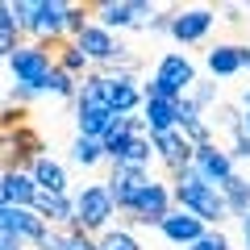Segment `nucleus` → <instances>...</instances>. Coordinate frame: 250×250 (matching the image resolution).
<instances>
[{"label": "nucleus", "instance_id": "5", "mask_svg": "<svg viewBox=\"0 0 250 250\" xmlns=\"http://www.w3.org/2000/svg\"><path fill=\"white\" fill-rule=\"evenodd\" d=\"M9 67H13V75H17V83H25V88L38 92L42 80H46V71H50V59H46L34 42H21L17 50L9 54Z\"/></svg>", "mask_w": 250, "mask_h": 250}, {"label": "nucleus", "instance_id": "10", "mask_svg": "<svg viewBox=\"0 0 250 250\" xmlns=\"http://www.w3.org/2000/svg\"><path fill=\"white\" fill-rule=\"evenodd\" d=\"M71 42H75V50H80L88 62H96V67H100V62H108V59H113V50H117L113 34L100 29V25H88L80 38H71Z\"/></svg>", "mask_w": 250, "mask_h": 250}, {"label": "nucleus", "instance_id": "20", "mask_svg": "<svg viewBox=\"0 0 250 250\" xmlns=\"http://www.w3.org/2000/svg\"><path fill=\"white\" fill-rule=\"evenodd\" d=\"M221 196H225V208H229V213L246 217L250 213V179H242L238 171H233V175L221 184Z\"/></svg>", "mask_w": 250, "mask_h": 250}, {"label": "nucleus", "instance_id": "29", "mask_svg": "<svg viewBox=\"0 0 250 250\" xmlns=\"http://www.w3.org/2000/svg\"><path fill=\"white\" fill-rule=\"evenodd\" d=\"M184 250H229V242H225V233H200L192 246H184Z\"/></svg>", "mask_w": 250, "mask_h": 250}, {"label": "nucleus", "instance_id": "9", "mask_svg": "<svg viewBox=\"0 0 250 250\" xmlns=\"http://www.w3.org/2000/svg\"><path fill=\"white\" fill-rule=\"evenodd\" d=\"M104 104L113 108L117 117H121V113H134V108L142 104V92H138L134 75H113V80H104Z\"/></svg>", "mask_w": 250, "mask_h": 250}, {"label": "nucleus", "instance_id": "1", "mask_svg": "<svg viewBox=\"0 0 250 250\" xmlns=\"http://www.w3.org/2000/svg\"><path fill=\"white\" fill-rule=\"evenodd\" d=\"M46 154V138L34 129L29 108L4 104L0 108V175L4 171H29Z\"/></svg>", "mask_w": 250, "mask_h": 250}, {"label": "nucleus", "instance_id": "24", "mask_svg": "<svg viewBox=\"0 0 250 250\" xmlns=\"http://www.w3.org/2000/svg\"><path fill=\"white\" fill-rule=\"evenodd\" d=\"M96 250H142V246H138L134 233H125V229H104L96 238Z\"/></svg>", "mask_w": 250, "mask_h": 250}, {"label": "nucleus", "instance_id": "4", "mask_svg": "<svg viewBox=\"0 0 250 250\" xmlns=\"http://www.w3.org/2000/svg\"><path fill=\"white\" fill-rule=\"evenodd\" d=\"M171 213V188L167 184H146L142 192H138V200L121 213V221H138V225H159L163 217Z\"/></svg>", "mask_w": 250, "mask_h": 250}, {"label": "nucleus", "instance_id": "30", "mask_svg": "<svg viewBox=\"0 0 250 250\" xmlns=\"http://www.w3.org/2000/svg\"><path fill=\"white\" fill-rule=\"evenodd\" d=\"M233 154H238V159H250V134L246 129H238V134H233V150H229V159Z\"/></svg>", "mask_w": 250, "mask_h": 250}, {"label": "nucleus", "instance_id": "3", "mask_svg": "<svg viewBox=\"0 0 250 250\" xmlns=\"http://www.w3.org/2000/svg\"><path fill=\"white\" fill-rule=\"evenodd\" d=\"M150 184V175H146V167H125V163H113V171H108L104 179V192L108 200H113L117 213H125V208L138 200V192Z\"/></svg>", "mask_w": 250, "mask_h": 250}, {"label": "nucleus", "instance_id": "28", "mask_svg": "<svg viewBox=\"0 0 250 250\" xmlns=\"http://www.w3.org/2000/svg\"><path fill=\"white\" fill-rule=\"evenodd\" d=\"M213 117H217V129H229V134H238V129H242V113L233 104H217Z\"/></svg>", "mask_w": 250, "mask_h": 250}, {"label": "nucleus", "instance_id": "21", "mask_svg": "<svg viewBox=\"0 0 250 250\" xmlns=\"http://www.w3.org/2000/svg\"><path fill=\"white\" fill-rule=\"evenodd\" d=\"M208 71L213 75H238L242 71V46H217V50H208Z\"/></svg>", "mask_w": 250, "mask_h": 250}, {"label": "nucleus", "instance_id": "17", "mask_svg": "<svg viewBox=\"0 0 250 250\" xmlns=\"http://www.w3.org/2000/svg\"><path fill=\"white\" fill-rule=\"evenodd\" d=\"M134 134H146L142 117H138V113H121V117H113V121H108V129H104V138H100V146H104V150H113V146H121L125 138H134Z\"/></svg>", "mask_w": 250, "mask_h": 250}, {"label": "nucleus", "instance_id": "2", "mask_svg": "<svg viewBox=\"0 0 250 250\" xmlns=\"http://www.w3.org/2000/svg\"><path fill=\"white\" fill-rule=\"evenodd\" d=\"M113 200H108V192H104V184H92V188H83L80 196H75V217H71V225H67V233H83V238H92V233H100L108 221H113Z\"/></svg>", "mask_w": 250, "mask_h": 250}, {"label": "nucleus", "instance_id": "38", "mask_svg": "<svg viewBox=\"0 0 250 250\" xmlns=\"http://www.w3.org/2000/svg\"><path fill=\"white\" fill-rule=\"evenodd\" d=\"M246 246H250V233H246Z\"/></svg>", "mask_w": 250, "mask_h": 250}, {"label": "nucleus", "instance_id": "16", "mask_svg": "<svg viewBox=\"0 0 250 250\" xmlns=\"http://www.w3.org/2000/svg\"><path fill=\"white\" fill-rule=\"evenodd\" d=\"M4 196L13 208H29L38 196V184L29 179V171H4Z\"/></svg>", "mask_w": 250, "mask_h": 250}, {"label": "nucleus", "instance_id": "7", "mask_svg": "<svg viewBox=\"0 0 250 250\" xmlns=\"http://www.w3.org/2000/svg\"><path fill=\"white\" fill-rule=\"evenodd\" d=\"M217 13L213 9H171V21H167V34L175 42H200V38L213 29Z\"/></svg>", "mask_w": 250, "mask_h": 250}, {"label": "nucleus", "instance_id": "36", "mask_svg": "<svg viewBox=\"0 0 250 250\" xmlns=\"http://www.w3.org/2000/svg\"><path fill=\"white\" fill-rule=\"evenodd\" d=\"M242 104H246V108H250V88H246V96H242Z\"/></svg>", "mask_w": 250, "mask_h": 250}, {"label": "nucleus", "instance_id": "15", "mask_svg": "<svg viewBox=\"0 0 250 250\" xmlns=\"http://www.w3.org/2000/svg\"><path fill=\"white\" fill-rule=\"evenodd\" d=\"M29 179L38 184V192H59V196H67V171H62L54 159H46V154L29 167Z\"/></svg>", "mask_w": 250, "mask_h": 250}, {"label": "nucleus", "instance_id": "34", "mask_svg": "<svg viewBox=\"0 0 250 250\" xmlns=\"http://www.w3.org/2000/svg\"><path fill=\"white\" fill-rule=\"evenodd\" d=\"M9 205V196H4V175H0V208Z\"/></svg>", "mask_w": 250, "mask_h": 250}, {"label": "nucleus", "instance_id": "37", "mask_svg": "<svg viewBox=\"0 0 250 250\" xmlns=\"http://www.w3.org/2000/svg\"><path fill=\"white\" fill-rule=\"evenodd\" d=\"M246 233H250V213H246Z\"/></svg>", "mask_w": 250, "mask_h": 250}, {"label": "nucleus", "instance_id": "35", "mask_svg": "<svg viewBox=\"0 0 250 250\" xmlns=\"http://www.w3.org/2000/svg\"><path fill=\"white\" fill-rule=\"evenodd\" d=\"M242 129H246V134H250V108H246V113H242Z\"/></svg>", "mask_w": 250, "mask_h": 250}, {"label": "nucleus", "instance_id": "12", "mask_svg": "<svg viewBox=\"0 0 250 250\" xmlns=\"http://www.w3.org/2000/svg\"><path fill=\"white\" fill-rule=\"evenodd\" d=\"M29 34L42 38H67V4L62 0H38V17Z\"/></svg>", "mask_w": 250, "mask_h": 250}, {"label": "nucleus", "instance_id": "8", "mask_svg": "<svg viewBox=\"0 0 250 250\" xmlns=\"http://www.w3.org/2000/svg\"><path fill=\"white\" fill-rule=\"evenodd\" d=\"M159 229H163V238L175 242V246H192V242L205 233V221L192 217V213H184V208H171V213L159 221Z\"/></svg>", "mask_w": 250, "mask_h": 250}, {"label": "nucleus", "instance_id": "19", "mask_svg": "<svg viewBox=\"0 0 250 250\" xmlns=\"http://www.w3.org/2000/svg\"><path fill=\"white\" fill-rule=\"evenodd\" d=\"M113 108L108 104H88V108H80V138H104V129H108V121H113Z\"/></svg>", "mask_w": 250, "mask_h": 250}, {"label": "nucleus", "instance_id": "32", "mask_svg": "<svg viewBox=\"0 0 250 250\" xmlns=\"http://www.w3.org/2000/svg\"><path fill=\"white\" fill-rule=\"evenodd\" d=\"M21 46V34H0V54H13Z\"/></svg>", "mask_w": 250, "mask_h": 250}, {"label": "nucleus", "instance_id": "27", "mask_svg": "<svg viewBox=\"0 0 250 250\" xmlns=\"http://www.w3.org/2000/svg\"><path fill=\"white\" fill-rule=\"evenodd\" d=\"M184 100H188V104H192V108H208V104H213V100H217V88H213V83H192Z\"/></svg>", "mask_w": 250, "mask_h": 250}, {"label": "nucleus", "instance_id": "31", "mask_svg": "<svg viewBox=\"0 0 250 250\" xmlns=\"http://www.w3.org/2000/svg\"><path fill=\"white\" fill-rule=\"evenodd\" d=\"M0 250H21V238L13 229H0Z\"/></svg>", "mask_w": 250, "mask_h": 250}, {"label": "nucleus", "instance_id": "23", "mask_svg": "<svg viewBox=\"0 0 250 250\" xmlns=\"http://www.w3.org/2000/svg\"><path fill=\"white\" fill-rule=\"evenodd\" d=\"M71 159L80 163V167H96V163L104 159V146H100L96 138H75V146H71Z\"/></svg>", "mask_w": 250, "mask_h": 250}, {"label": "nucleus", "instance_id": "22", "mask_svg": "<svg viewBox=\"0 0 250 250\" xmlns=\"http://www.w3.org/2000/svg\"><path fill=\"white\" fill-rule=\"evenodd\" d=\"M38 92H54V96H62V100H75V75H67V71H59V67H50Z\"/></svg>", "mask_w": 250, "mask_h": 250}, {"label": "nucleus", "instance_id": "26", "mask_svg": "<svg viewBox=\"0 0 250 250\" xmlns=\"http://www.w3.org/2000/svg\"><path fill=\"white\" fill-rule=\"evenodd\" d=\"M13 13V29H34V17H38V0H17V4H9Z\"/></svg>", "mask_w": 250, "mask_h": 250}, {"label": "nucleus", "instance_id": "14", "mask_svg": "<svg viewBox=\"0 0 250 250\" xmlns=\"http://www.w3.org/2000/svg\"><path fill=\"white\" fill-rule=\"evenodd\" d=\"M175 104L179 100H142V125L150 129V138L175 129Z\"/></svg>", "mask_w": 250, "mask_h": 250}, {"label": "nucleus", "instance_id": "11", "mask_svg": "<svg viewBox=\"0 0 250 250\" xmlns=\"http://www.w3.org/2000/svg\"><path fill=\"white\" fill-rule=\"evenodd\" d=\"M150 146L159 150V159L167 163L171 175H175V171H184L188 163H192V146L179 138V129H171V134H154V138H150Z\"/></svg>", "mask_w": 250, "mask_h": 250}, {"label": "nucleus", "instance_id": "6", "mask_svg": "<svg viewBox=\"0 0 250 250\" xmlns=\"http://www.w3.org/2000/svg\"><path fill=\"white\" fill-rule=\"evenodd\" d=\"M192 171H196L205 184L221 188L225 179L233 175V159H229V150H221L217 142H208V146H196V150H192Z\"/></svg>", "mask_w": 250, "mask_h": 250}, {"label": "nucleus", "instance_id": "25", "mask_svg": "<svg viewBox=\"0 0 250 250\" xmlns=\"http://www.w3.org/2000/svg\"><path fill=\"white\" fill-rule=\"evenodd\" d=\"M92 13H96V4H67V38H80L83 29L92 25Z\"/></svg>", "mask_w": 250, "mask_h": 250}, {"label": "nucleus", "instance_id": "13", "mask_svg": "<svg viewBox=\"0 0 250 250\" xmlns=\"http://www.w3.org/2000/svg\"><path fill=\"white\" fill-rule=\"evenodd\" d=\"M113 163H125V167H146L150 163V154H154V146H150V134H134V138H125L121 146H113V150H104Z\"/></svg>", "mask_w": 250, "mask_h": 250}, {"label": "nucleus", "instance_id": "33", "mask_svg": "<svg viewBox=\"0 0 250 250\" xmlns=\"http://www.w3.org/2000/svg\"><path fill=\"white\" fill-rule=\"evenodd\" d=\"M0 34H17V29H13V13H9V4H0Z\"/></svg>", "mask_w": 250, "mask_h": 250}, {"label": "nucleus", "instance_id": "18", "mask_svg": "<svg viewBox=\"0 0 250 250\" xmlns=\"http://www.w3.org/2000/svg\"><path fill=\"white\" fill-rule=\"evenodd\" d=\"M96 17H100V29H125L134 21V0H100L96 4Z\"/></svg>", "mask_w": 250, "mask_h": 250}]
</instances>
